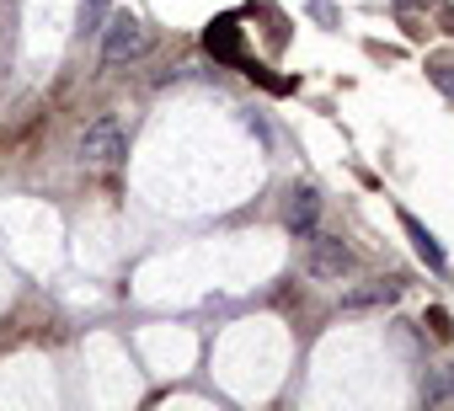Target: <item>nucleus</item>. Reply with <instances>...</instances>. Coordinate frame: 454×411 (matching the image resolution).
I'll use <instances>...</instances> for the list:
<instances>
[{"instance_id":"f257e3e1","label":"nucleus","mask_w":454,"mask_h":411,"mask_svg":"<svg viewBox=\"0 0 454 411\" xmlns=\"http://www.w3.org/2000/svg\"><path fill=\"white\" fill-rule=\"evenodd\" d=\"M75 150H81V166H118L123 150H129V139H123V118H118V112H97V118L81 128Z\"/></svg>"},{"instance_id":"f03ea898","label":"nucleus","mask_w":454,"mask_h":411,"mask_svg":"<svg viewBox=\"0 0 454 411\" xmlns=\"http://www.w3.org/2000/svg\"><path fill=\"white\" fill-rule=\"evenodd\" d=\"M150 49V33L134 12H113L107 27H102V65H129Z\"/></svg>"},{"instance_id":"7ed1b4c3","label":"nucleus","mask_w":454,"mask_h":411,"mask_svg":"<svg viewBox=\"0 0 454 411\" xmlns=\"http://www.w3.org/2000/svg\"><path fill=\"white\" fill-rule=\"evenodd\" d=\"M305 273L316 283H342L353 273V252L337 241V236H310V252H305Z\"/></svg>"},{"instance_id":"20e7f679","label":"nucleus","mask_w":454,"mask_h":411,"mask_svg":"<svg viewBox=\"0 0 454 411\" xmlns=\"http://www.w3.org/2000/svg\"><path fill=\"white\" fill-rule=\"evenodd\" d=\"M316 220H321V192H316L310 182H294L289 209H284V225H289L300 241H310V236H316Z\"/></svg>"},{"instance_id":"39448f33","label":"nucleus","mask_w":454,"mask_h":411,"mask_svg":"<svg viewBox=\"0 0 454 411\" xmlns=\"http://www.w3.org/2000/svg\"><path fill=\"white\" fill-rule=\"evenodd\" d=\"M401 230H406V241H411L417 262H422V268H427L433 278H443V273H449V257H443V246L433 241V230H427V225H422L417 214H406V209H401Z\"/></svg>"},{"instance_id":"423d86ee","label":"nucleus","mask_w":454,"mask_h":411,"mask_svg":"<svg viewBox=\"0 0 454 411\" xmlns=\"http://www.w3.org/2000/svg\"><path fill=\"white\" fill-rule=\"evenodd\" d=\"M395 299H401V283H395V278L342 289V310H380V305H395Z\"/></svg>"},{"instance_id":"0eeeda50","label":"nucleus","mask_w":454,"mask_h":411,"mask_svg":"<svg viewBox=\"0 0 454 411\" xmlns=\"http://www.w3.org/2000/svg\"><path fill=\"white\" fill-rule=\"evenodd\" d=\"M203 43H208V54H219V59L247 65V59H241V38H236V22H231V17H219V22L208 27V38H203Z\"/></svg>"},{"instance_id":"6e6552de","label":"nucleus","mask_w":454,"mask_h":411,"mask_svg":"<svg viewBox=\"0 0 454 411\" xmlns=\"http://www.w3.org/2000/svg\"><path fill=\"white\" fill-rule=\"evenodd\" d=\"M422 400H427V406H454V363L433 368V379L422 384Z\"/></svg>"},{"instance_id":"1a4fd4ad","label":"nucleus","mask_w":454,"mask_h":411,"mask_svg":"<svg viewBox=\"0 0 454 411\" xmlns=\"http://www.w3.org/2000/svg\"><path fill=\"white\" fill-rule=\"evenodd\" d=\"M427 331H433L438 342H449V337H454V321H449V310H427Z\"/></svg>"},{"instance_id":"9d476101","label":"nucleus","mask_w":454,"mask_h":411,"mask_svg":"<svg viewBox=\"0 0 454 411\" xmlns=\"http://www.w3.org/2000/svg\"><path fill=\"white\" fill-rule=\"evenodd\" d=\"M102 6H107V0H86V6H81V27L86 33H102L97 22H102Z\"/></svg>"},{"instance_id":"9b49d317","label":"nucleus","mask_w":454,"mask_h":411,"mask_svg":"<svg viewBox=\"0 0 454 411\" xmlns=\"http://www.w3.org/2000/svg\"><path fill=\"white\" fill-rule=\"evenodd\" d=\"M427 75H433V81H438V91H443V97H454V75H449V65H433V70H427Z\"/></svg>"},{"instance_id":"f8f14e48","label":"nucleus","mask_w":454,"mask_h":411,"mask_svg":"<svg viewBox=\"0 0 454 411\" xmlns=\"http://www.w3.org/2000/svg\"><path fill=\"white\" fill-rule=\"evenodd\" d=\"M310 12H316V17H321V22H326V27H332V22H337V12H332V0H310Z\"/></svg>"}]
</instances>
